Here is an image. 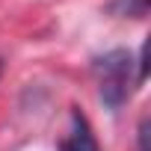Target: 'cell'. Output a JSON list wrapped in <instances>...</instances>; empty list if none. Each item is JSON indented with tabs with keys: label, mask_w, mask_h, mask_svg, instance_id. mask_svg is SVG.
I'll return each instance as SVG.
<instances>
[{
	"label": "cell",
	"mask_w": 151,
	"mask_h": 151,
	"mask_svg": "<svg viewBox=\"0 0 151 151\" xmlns=\"http://www.w3.org/2000/svg\"><path fill=\"white\" fill-rule=\"evenodd\" d=\"M130 53L127 50H110L95 59V71L101 77V101L113 110L122 107L130 89Z\"/></svg>",
	"instance_id": "1"
},
{
	"label": "cell",
	"mask_w": 151,
	"mask_h": 151,
	"mask_svg": "<svg viewBox=\"0 0 151 151\" xmlns=\"http://www.w3.org/2000/svg\"><path fill=\"white\" fill-rule=\"evenodd\" d=\"M62 151H98V142L92 136V127H89V122L83 119L80 110L71 113V136L62 145Z\"/></svg>",
	"instance_id": "2"
},
{
	"label": "cell",
	"mask_w": 151,
	"mask_h": 151,
	"mask_svg": "<svg viewBox=\"0 0 151 151\" xmlns=\"http://www.w3.org/2000/svg\"><path fill=\"white\" fill-rule=\"evenodd\" d=\"M110 9L119 12V15H133V18H139V15H145V9H148V0H113Z\"/></svg>",
	"instance_id": "3"
},
{
	"label": "cell",
	"mask_w": 151,
	"mask_h": 151,
	"mask_svg": "<svg viewBox=\"0 0 151 151\" xmlns=\"http://www.w3.org/2000/svg\"><path fill=\"white\" fill-rule=\"evenodd\" d=\"M139 151H148V119H142L139 124Z\"/></svg>",
	"instance_id": "4"
},
{
	"label": "cell",
	"mask_w": 151,
	"mask_h": 151,
	"mask_svg": "<svg viewBox=\"0 0 151 151\" xmlns=\"http://www.w3.org/2000/svg\"><path fill=\"white\" fill-rule=\"evenodd\" d=\"M0 71H3V62H0Z\"/></svg>",
	"instance_id": "5"
}]
</instances>
